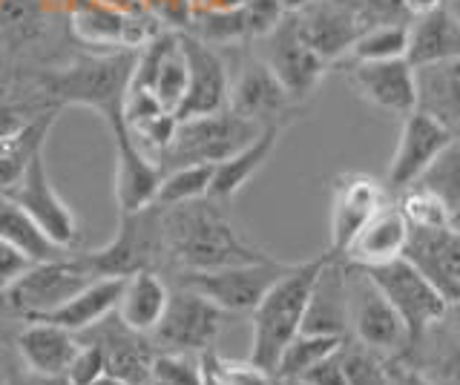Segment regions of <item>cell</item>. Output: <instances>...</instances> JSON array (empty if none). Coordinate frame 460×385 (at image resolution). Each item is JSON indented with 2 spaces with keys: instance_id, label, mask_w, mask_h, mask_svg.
<instances>
[{
  "instance_id": "6da1fadb",
  "label": "cell",
  "mask_w": 460,
  "mask_h": 385,
  "mask_svg": "<svg viewBox=\"0 0 460 385\" xmlns=\"http://www.w3.org/2000/svg\"><path fill=\"white\" fill-rule=\"evenodd\" d=\"M162 245L184 270H216L268 259L253 241L244 239L210 198L164 207Z\"/></svg>"
},
{
  "instance_id": "7a4b0ae2",
  "label": "cell",
  "mask_w": 460,
  "mask_h": 385,
  "mask_svg": "<svg viewBox=\"0 0 460 385\" xmlns=\"http://www.w3.org/2000/svg\"><path fill=\"white\" fill-rule=\"evenodd\" d=\"M328 253L314 256L305 262H294L285 274L270 284L268 293L262 296V302L253 308V339H251V360L256 365L268 368L273 374V368L279 363V354L291 342L299 328L302 317H305L308 296L316 276H320L323 265L328 262Z\"/></svg>"
},
{
  "instance_id": "3957f363",
  "label": "cell",
  "mask_w": 460,
  "mask_h": 385,
  "mask_svg": "<svg viewBox=\"0 0 460 385\" xmlns=\"http://www.w3.org/2000/svg\"><path fill=\"white\" fill-rule=\"evenodd\" d=\"M133 55H110V58H86L49 78V92L58 101L86 107L110 124H119L124 95L133 75Z\"/></svg>"
},
{
  "instance_id": "277c9868",
  "label": "cell",
  "mask_w": 460,
  "mask_h": 385,
  "mask_svg": "<svg viewBox=\"0 0 460 385\" xmlns=\"http://www.w3.org/2000/svg\"><path fill=\"white\" fill-rule=\"evenodd\" d=\"M259 133H262V127L225 107L219 112H210V116L179 121L162 159L170 162L172 167L219 164L234 153H239L244 144H251Z\"/></svg>"
},
{
  "instance_id": "5b68a950",
  "label": "cell",
  "mask_w": 460,
  "mask_h": 385,
  "mask_svg": "<svg viewBox=\"0 0 460 385\" xmlns=\"http://www.w3.org/2000/svg\"><path fill=\"white\" fill-rule=\"evenodd\" d=\"M363 270L380 288V293L392 302L402 325H406L409 346H417V342H420L438 322H443L446 313L452 311V305L446 302L443 293L406 259V256H400L394 262L377 265V267H363Z\"/></svg>"
},
{
  "instance_id": "8992f818",
  "label": "cell",
  "mask_w": 460,
  "mask_h": 385,
  "mask_svg": "<svg viewBox=\"0 0 460 385\" xmlns=\"http://www.w3.org/2000/svg\"><path fill=\"white\" fill-rule=\"evenodd\" d=\"M294 262H279L268 256L262 262L251 265H230L216 270H184L181 288H190L219 305L225 313H253V308L262 302L268 288L277 282Z\"/></svg>"
},
{
  "instance_id": "52a82bcc",
  "label": "cell",
  "mask_w": 460,
  "mask_h": 385,
  "mask_svg": "<svg viewBox=\"0 0 460 385\" xmlns=\"http://www.w3.org/2000/svg\"><path fill=\"white\" fill-rule=\"evenodd\" d=\"M95 279L90 270L81 265V259H49V262H32L23 274L14 279L9 288L0 293V299L18 311L21 317L35 319L43 313H52L61 308L66 299L75 296L86 282Z\"/></svg>"
},
{
  "instance_id": "ba28073f",
  "label": "cell",
  "mask_w": 460,
  "mask_h": 385,
  "mask_svg": "<svg viewBox=\"0 0 460 385\" xmlns=\"http://www.w3.org/2000/svg\"><path fill=\"white\" fill-rule=\"evenodd\" d=\"M345 288H349V328L359 346L392 356L409 348L406 325L363 267L345 265Z\"/></svg>"
},
{
  "instance_id": "9c48e42d",
  "label": "cell",
  "mask_w": 460,
  "mask_h": 385,
  "mask_svg": "<svg viewBox=\"0 0 460 385\" xmlns=\"http://www.w3.org/2000/svg\"><path fill=\"white\" fill-rule=\"evenodd\" d=\"M153 207L138 213H121L119 231H115L110 245L78 256L81 265L93 276H129L136 270H147L155 250L164 248L162 216Z\"/></svg>"
},
{
  "instance_id": "30bf717a",
  "label": "cell",
  "mask_w": 460,
  "mask_h": 385,
  "mask_svg": "<svg viewBox=\"0 0 460 385\" xmlns=\"http://www.w3.org/2000/svg\"><path fill=\"white\" fill-rule=\"evenodd\" d=\"M259 40H262V55H259V58L268 64V69L277 75V81L296 104H305L316 92V87L323 83L331 64L323 61L320 55L305 44V38L296 30L294 15H285Z\"/></svg>"
},
{
  "instance_id": "8fae6325",
  "label": "cell",
  "mask_w": 460,
  "mask_h": 385,
  "mask_svg": "<svg viewBox=\"0 0 460 385\" xmlns=\"http://www.w3.org/2000/svg\"><path fill=\"white\" fill-rule=\"evenodd\" d=\"M230 313L201 293L181 288L170 293L162 322L155 325V339L167 351H184V354H205L216 346Z\"/></svg>"
},
{
  "instance_id": "7c38bea8",
  "label": "cell",
  "mask_w": 460,
  "mask_h": 385,
  "mask_svg": "<svg viewBox=\"0 0 460 385\" xmlns=\"http://www.w3.org/2000/svg\"><path fill=\"white\" fill-rule=\"evenodd\" d=\"M4 196H9L58 248L66 250L72 241L78 239V233H81L78 216H75V210L61 198V193L55 190L43 153H38L35 159L29 162L21 181Z\"/></svg>"
},
{
  "instance_id": "4fadbf2b",
  "label": "cell",
  "mask_w": 460,
  "mask_h": 385,
  "mask_svg": "<svg viewBox=\"0 0 460 385\" xmlns=\"http://www.w3.org/2000/svg\"><path fill=\"white\" fill-rule=\"evenodd\" d=\"M227 109H234L236 116L248 118L259 127L279 124L288 127L296 116L302 104H296L285 87L270 73L268 64L259 58H248L242 64L239 75L230 81V95H227Z\"/></svg>"
},
{
  "instance_id": "5bb4252c",
  "label": "cell",
  "mask_w": 460,
  "mask_h": 385,
  "mask_svg": "<svg viewBox=\"0 0 460 385\" xmlns=\"http://www.w3.org/2000/svg\"><path fill=\"white\" fill-rule=\"evenodd\" d=\"M455 136L446 130L440 121H435L423 109H411L400 127L397 150L388 162V176H385V190L388 193H402L411 184L420 181V176L429 170V164L443 153Z\"/></svg>"
},
{
  "instance_id": "9a60e30c",
  "label": "cell",
  "mask_w": 460,
  "mask_h": 385,
  "mask_svg": "<svg viewBox=\"0 0 460 385\" xmlns=\"http://www.w3.org/2000/svg\"><path fill=\"white\" fill-rule=\"evenodd\" d=\"M179 47L187 61V92L176 112V121L210 116L227 107L230 95V75L216 47H208L205 40L193 35H179Z\"/></svg>"
},
{
  "instance_id": "2e32d148",
  "label": "cell",
  "mask_w": 460,
  "mask_h": 385,
  "mask_svg": "<svg viewBox=\"0 0 460 385\" xmlns=\"http://www.w3.org/2000/svg\"><path fill=\"white\" fill-rule=\"evenodd\" d=\"M294 21L305 44L328 64L345 58L357 35L366 32L351 0H314L311 6L294 12Z\"/></svg>"
},
{
  "instance_id": "e0dca14e",
  "label": "cell",
  "mask_w": 460,
  "mask_h": 385,
  "mask_svg": "<svg viewBox=\"0 0 460 385\" xmlns=\"http://www.w3.org/2000/svg\"><path fill=\"white\" fill-rule=\"evenodd\" d=\"M349 83L368 107L385 116L406 118L417 107L414 66L406 58L349 64Z\"/></svg>"
},
{
  "instance_id": "ac0fdd59",
  "label": "cell",
  "mask_w": 460,
  "mask_h": 385,
  "mask_svg": "<svg viewBox=\"0 0 460 385\" xmlns=\"http://www.w3.org/2000/svg\"><path fill=\"white\" fill-rule=\"evenodd\" d=\"M110 133L115 138V202H119L121 213L153 207L164 176L162 167L136 144L124 121L110 124Z\"/></svg>"
},
{
  "instance_id": "d6986e66",
  "label": "cell",
  "mask_w": 460,
  "mask_h": 385,
  "mask_svg": "<svg viewBox=\"0 0 460 385\" xmlns=\"http://www.w3.org/2000/svg\"><path fill=\"white\" fill-rule=\"evenodd\" d=\"M331 193V253L340 256L371 213L388 202V190L368 173H342Z\"/></svg>"
},
{
  "instance_id": "ffe728a7",
  "label": "cell",
  "mask_w": 460,
  "mask_h": 385,
  "mask_svg": "<svg viewBox=\"0 0 460 385\" xmlns=\"http://www.w3.org/2000/svg\"><path fill=\"white\" fill-rule=\"evenodd\" d=\"M406 259L443 293L452 308H460V233L452 227L420 231L411 227Z\"/></svg>"
},
{
  "instance_id": "44dd1931",
  "label": "cell",
  "mask_w": 460,
  "mask_h": 385,
  "mask_svg": "<svg viewBox=\"0 0 460 385\" xmlns=\"http://www.w3.org/2000/svg\"><path fill=\"white\" fill-rule=\"evenodd\" d=\"M409 233L411 227L406 216H402V210L392 202H385L354 233L349 248L340 253V259L354 267H377L385 262H394L406 253Z\"/></svg>"
},
{
  "instance_id": "7402d4cb",
  "label": "cell",
  "mask_w": 460,
  "mask_h": 385,
  "mask_svg": "<svg viewBox=\"0 0 460 385\" xmlns=\"http://www.w3.org/2000/svg\"><path fill=\"white\" fill-rule=\"evenodd\" d=\"M302 334H328L345 337L349 331V288H345V262L331 253L316 276L305 317H302Z\"/></svg>"
},
{
  "instance_id": "603a6c76",
  "label": "cell",
  "mask_w": 460,
  "mask_h": 385,
  "mask_svg": "<svg viewBox=\"0 0 460 385\" xmlns=\"http://www.w3.org/2000/svg\"><path fill=\"white\" fill-rule=\"evenodd\" d=\"M78 348L81 346L72 337V331L43 319H29L18 334L21 360L32 374L40 377H66V368Z\"/></svg>"
},
{
  "instance_id": "cb8c5ba5",
  "label": "cell",
  "mask_w": 460,
  "mask_h": 385,
  "mask_svg": "<svg viewBox=\"0 0 460 385\" xmlns=\"http://www.w3.org/2000/svg\"><path fill=\"white\" fill-rule=\"evenodd\" d=\"M417 109L429 112L460 138V58L414 66Z\"/></svg>"
},
{
  "instance_id": "d4e9b609",
  "label": "cell",
  "mask_w": 460,
  "mask_h": 385,
  "mask_svg": "<svg viewBox=\"0 0 460 385\" xmlns=\"http://www.w3.org/2000/svg\"><path fill=\"white\" fill-rule=\"evenodd\" d=\"M124 279L127 276H95L86 282L75 296L66 299L61 308H55L52 313H43V317H35V319L61 325L72 334L90 331V328L101 325L115 308H119Z\"/></svg>"
},
{
  "instance_id": "484cf974",
  "label": "cell",
  "mask_w": 460,
  "mask_h": 385,
  "mask_svg": "<svg viewBox=\"0 0 460 385\" xmlns=\"http://www.w3.org/2000/svg\"><path fill=\"white\" fill-rule=\"evenodd\" d=\"M282 133H285V127L268 124V127H262V133H259L251 144H244L239 153L230 155V159L213 164V179H210V190H208L210 202H227V198H234L244 184L268 164V159L279 144Z\"/></svg>"
},
{
  "instance_id": "4316f807",
  "label": "cell",
  "mask_w": 460,
  "mask_h": 385,
  "mask_svg": "<svg viewBox=\"0 0 460 385\" xmlns=\"http://www.w3.org/2000/svg\"><path fill=\"white\" fill-rule=\"evenodd\" d=\"M460 58V23L446 6L409 18V49L406 61L411 66H426L438 61Z\"/></svg>"
},
{
  "instance_id": "83f0119b",
  "label": "cell",
  "mask_w": 460,
  "mask_h": 385,
  "mask_svg": "<svg viewBox=\"0 0 460 385\" xmlns=\"http://www.w3.org/2000/svg\"><path fill=\"white\" fill-rule=\"evenodd\" d=\"M170 291L162 282V276L153 270H136L124 279V291L119 299V319L136 334H150L155 325L162 322L164 308H167Z\"/></svg>"
},
{
  "instance_id": "f1b7e54d",
  "label": "cell",
  "mask_w": 460,
  "mask_h": 385,
  "mask_svg": "<svg viewBox=\"0 0 460 385\" xmlns=\"http://www.w3.org/2000/svg\"><path fill=\"white\" fill-rule=\"evenodd\" d=\"M95 342L104 351V377H112L124 385H150L153 354L144 346L141 334L129 331L121 322V328H110Z\"/></svg>"
},
{
  "instance_id": "f546056e",
  "label": "cell",
  "mask_w": 460,
  "mask_h": 385,
  "mask_svg": "<svg viewBox=\"0 0 460 385\" xmlns=\"http://www.w3.org/2000/svg\"><path fill=\"white\" fill-rule=\"evenodd\" d=\"M55 127V112H43L35 121H23L18 130L0 138V193H9L26 173L29 162L47 147Z\"/></svg>"
},
{
  "instance_id": "4dcf8cb0",
  "label": "cell",
  "mask_w": 460,
  "mask_h": 385,
  "mask_svg": "<svg viewBox=\"0 0 460 385\" xmlns=\"http://www.w3.org/2000/svg\"><path fill=\"white\" fill-rule=\"evenodd\" d=\"M0 239H6L9 245L26 253L32 262L64 259V248H58L55 241H49L47 233L4 193H0Z\"/></svg>"
},
{
  "instance_id": "1f68e13d",
  "label": "cell",
  "mask_w": 460,
  "mask_h": 385,
  "mask_svg": "<svg viewBox=\"0 0 460 385\" xmlns=\"http://www.w3.org/2000/svg\"><path fill=\"white\" fill-rule=\"evenodd\" d=\"M406 49H409V21L380 23L357 35L349 55H345V61L349 64L394 61V58H406Z\"/></svg>"
},
{
  "instance_id": "d6a6232c",
  "label": "cell",
  "mask_w": 460,
  "mask_h": 385,
  "mask_svg": "<svg viewBox=\"0 0 460 385\" xmlns=\"http://www.w3.org/2000/svg\"><path fill=\"white\" fill-rule=\"evenodd\" d=\"M345 337H328V334H296L279 354V363L273 368V377L279 380H299L308 368L342 348Z\"/></svg>"
},
{
  "instance_id": "836d02e7",
  "label": "cell",
  "mask_w": 460,
  "mask_h": 385,
  "mask_svg": "<svg viewBox=\"0 0 460 385\" xmlns=\"http://www.w3.org/2000/svg\"><path fill=\"white\" fill-rule=\"evenodd\" d=\"M210 179H213V164L172 167L167 176H162L155 207H176V205H190L199 202V198H208Z\"/></svg>"
},
{
  "instance_id": "e575fe53",
  "label": "cell",
  "mask_w": 460,
  "mask_h": 385,
  "mask_svg": "<svg viewBox=\"0 0 460 385\" xmlns=\"http://www.w3.org/2000/svg\"><path fill=\"white\" fill-rule=\"evenodd\" d=\"M417 184L440 196L449 210L460 205V138H452L443 147V153L429 164Z\"/></svg>"
},
{
  "instance_id": "d590c367",
  "label": "cell",
  "mask_w": 460,
  "mask_h": 385,
  "mask_svg": "<svg viewBox=\"0 0 460 385\" xmlns=\"http://www.w3.org/2000/svg\"><path fill=\"white\" fill-rule=\"evenodd\" d=\"M400 196L397 207L402 210L409 227H420V231H438V227H449V207L440 196L431 190L420 188V184H411Z\"/></svg>"
},
{
  "instance_id": "8d00e7d4",
  "label": "cell",
  "mask_w": 460,
  "mask_h": 385,
  "mask_svg": "<svg viewBox=\"0 0 460 385\" xmlns=\"http://www.w3.org/2000/svg\"><path fill=\"white\" fill-rule=\"evenodd\" d=\"M199 360L216 385H273L270 371L256 365L251 356L248 360H230V356H219L210 348L205 354H199Z\"/></svg>"
},
{
  "instance_id": "74e56055",
  "label": "cell",
  "mask_w": 460,
  "mask_h": 385,
  "mask_svg": "<svg viewBox=\"0 0 460 385\" xmlns=\"http://www.w3.org/2000/svg\"><path fill=\"white\" fill-rule=\"evenodd\" d=\"M150 385H205V368L196 354L162 351L153 354Z\"/></svg>"
},
{
  "instance_id": "f35d334b",
  "label": "cell",
  "mask_w": 460,
  "mask_h": 385,
  "mask_svg": "<svg viewBox=\"0 0 460 385\" xmlns=\"http://www.w3.org/2000/svg\"><path fill=\"white\" fill-rule=\"evenodd\" d=\"M150 92H153L155 101L162 104V109L176 116L181 101H184V92H187V61H184V52L179 44L162 61V66H158Z\"/></svg>"
},
{
  "instance_id": "ab89813d",
  "label": "cell",
  "mask_w": 460,
  "mask_h": 385,
  "mask_svg": "<svg viewBox=\"0 0 460 385\" xmlns=\"http://www.w3.org/2000/svg\"><path fill=\"white\" fill-rule=\"evenodd\" d=\"M342 371H345V385H388V365L380 360L377 351L366 346L349 348L342 342Z\"/></svg>"
},
{
  "instance_id": "60d3db41",
  "label": "cell",
  "mask_w": 460,
  "mask_h": 385,
  "mask_svg": "<svg viewBox=\"0 0 460 385\" xmlns=\"http://www.w3.org/2000/svg\"><path fill=\"white\" fill-rule=\"evenodd\" d=\"M104 377V351L93 339L86 346L78 348V354L72 356V363L66 368V382L69 385H93Z\"/></svg>"
},
{
  "instance_id": "b9f144b4",
  "label": "cell",
  "mask_w": 460,
  "mask_h": 385,
  "mask_svg": "<svg viewBox=\"0 0 460 385\" xmlns=\"http://www.w3.org/2000/svg\"><path fill=\"white\" fill-rule=\"evenodd\" d=\"M141 6L162 26H176L187 30L193 23V6L190 0H141Z\"/></svg>"
},
{
  "instance_id": "7bdbcfd3",
  "label": "cell",
  "mask_w": 460,
  "mask_h": 385,
  "mask_svg": "<svg viewBox=\"0 0 460 385\" xmlns=\"http://www.w3.org/2000/svg\"><path fill=\"white\" fill-rule=\"evenodd\" d=\"M305 385H345V371H342V354L334 351L325 360H320L314 368H308L299 377Z\"/></svg>"
},
{
  "instance_id": "ee69618b",
  "label": "cell",
  "mask_w": 460,
  "mask_h": 385,
  "mask_svg": "<svg viewBox=\"0 0 460 385\" xmlns=\"http://www.w3.org/2000/svg\"><path fill=\"white\" fill-rule=\"evenodd\" d=\"M29 265H32V259H29L26 253H21L14 245H9L6 239H0V293H4Z\"/></svg>"
},
{
  "instance_id": "f6af8a7d",
  "label": "cell",
  "mask_w": 460,
  "mask_h": 385,
  "mask_svg": "<svg viewBox=\"0 0 460 385\" xmlns=\"http://www.w3.org/2000/svg\"><path fill=\"white\" fill-rule=\"evenodd\" d=\"M440 368H443L446 380H449L452 385H460V328L452 334L449 346H446V351H443Z\"/></svg>"
},
{
  "instance_id": "bcb514c9",
  "label": "cell",
  "mask_w": 460,
  "mask_h": 385,
  "mask_svg": "<svg viewBox=\"0 0 460 385\" xmlns=\"http://www.w3.org/2000/svg\"><path fill=\"white\" fill-rule=\"evenodd\" d=\"M388 385H431V380L411 365H392L388 368Z\"/></svg>"
},
{
  "instance_id": "7dc6e473",
  "label": "cell",
  "mask_w": 460,
  "mask_h": 385,
  "mask_svg": "<svg viewBox=\"0 0 460 385\" xmlns=\"http://www.w3.org/2000/svg\"><path fill=\"white\" fill-rule=\"evenodd\" d=\"M446 4V0H400L402 12H406L409 18H417V15H426V12H435Z\"/></svg>"
},
{
  "instance_id": "c3c4849f",
  "label": "cell",
  "mask_w": 460,
  "mask_h": 385,
  "mask_svg": "<svg viewBox=\"0 0 460 385\" xmlns=\"http://www.w3.org/2000/svg\"><path fill=\"white\" fill-rule=\"evenodd\" d=\"M21 124H23V121L18 118V112H12L4 101H0V138L9 136V133H14Z\"/></svg>"
},
{
  "instance_id": "681fc988",
  "label": "cell",
  "mask_w": 460,
  "mask_h": 385,
  "mask_svg": "<svg viewBox=\"0 0 460 385\" xmlns=\"http://www.w3.org/2000/svg\"><path fill=\"white\" fill-rule=\"evenodd\" d=\"M239 4H242V0H190L193 15H196V12H213V9H234Z\"/></svg>"
},
{
  "instance_id": "f907efd6",
  "label": "cell",
  "mask_w": 460,
  "mask_h": 385,
  "mask_svg": "<svg viewBox=\"0 0 460 385\" xmlns=\"http://www.w3.org/2000/svg\"><path fill=\"white\" fill-rule=\"evenodd\" d=\"M279 4H282V9L288 12V15H294V12H299V9L311 6L314 0H279Z\"/></svg>"
},
{
  "instance_id": "816d5d0a",
  "label": "cell",
  "mask_w": 460,
  "mask_h": 385,
  "mask_svg": "<svg viewBox=\"0 0 460 385\" xmlns=\"http://www.w3.org/2000/svg\"><path fill=\"white\" fill-rule=\"evenodd\" d=\"M446 9H449L452 12V15H455V21L460 23V0H446V4H443Z\"/></svg>"
},
{
  "instance_id": "f5cc1de1",
  "label": "cell",
  "mask_w": 460,
  "mask_h": 385,
  "mask_svg": "<svg viewBox=\"0 0 460 385\" xmlns=\"http://www.w3.org/2000/svg\"><path fill=\"white\" fill-rule=\"evenodd\" d=\"M279 385H305L302 380H279Z\"/></svg>"
},
{
  "instance_id": "db71d44e",
  "label": "cell",
  "mask_w": 460,
  "mask_h": 385,
  "mask_svg": "<svg viewBox=\"0 0 460 385\" xmlns=\"http://www.w3.org/2000/svg\"><path fill=\"white\" fill-rule=\"evenodd\" d=\"M201 368H205V365H201ZM205 385H216V382H213V377L208 374V371H205Z\"/></svg>"
}]
</instances>
